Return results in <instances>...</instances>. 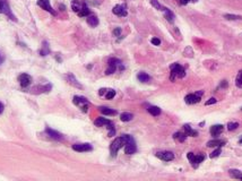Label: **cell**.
<instances>
[{
  "label": "cell",
  "instance_id": "cell-41",
  "mask_svg": "<svg viewBox=\"0 0 242 181\" xmlns=\"http://www.w3.org/2000/svg\"><path fill=\"white\" fill-rule=\"evenodd\" d=\"M227 86V82L226 80H223V83L221 84V87H226Z\"/></svg>",
  "mask_w": 242,
  "mask_h": 181
},
{
  "label": "cell",
  "instance_id": "cell-25",
  "mask_svg": "<svg viewBox=\"0 0 242 181\" xmlns=\"http://www.w3.org/2000/svg\"><path fill=\"white\" fill-rule=\"evenodd\" d=\"M132 118H134V114L129 112H124V113H121V116H120L121 121H124V122L130 121V120H132Z\"/></svg>",
  "mask_w": 242,
  "mask_h": 181
},
{
  "label": "cell",
  "instance_id": "cell-7",
  "mask_svg": "<svg viewBox=\"0 0 242 181\" xmlns=\"http://www.w3.org/2000/svg\"><path fill=\"white\" fill-rule=\"evenodd\" d=\"M38 6H40L42 9H44V10L49 11L51 15H53V16H57V13L54 11V9L51 7L50 5V1L49 0H38Z\"/></svg>",
  "mask_w": 242,
  "mask_h": 181
},
{
  "label": "cell",
  "instance_id": "cell-11",
  "mask_svg": "<svg viewBox=\"0 0 242 181\" xmlns=\"http://www.w3.org/2000/svg\"><path fill=\"white\" fill-rule=\"evenodd\" d=\"M18 80H19V84L22 87H27L32 83V77L27 74H22V75H19Z\"/></svg>",
  "mask_w": 242,
  "mask_h": 181
},
{
  "label": "cell",
  "instance_id": "cell-32",
  "mask_svg": "<svg viewBox=\"0 0 242 181\" xmlns=\"http://www.w3.org/2000/svg\"><path fill=\"white\" fill-rule=\"evenodd\" d=\"M239 127V124L238 122H229L227 124V129L229 130H235Z\"/></svg>",
  "mask_w": 242,
  "mask_h": 181
},
{
  "label": "cell",
  "instance_id": "cell-17",
  "mask_svg": "<svg viewBox=\"0 0 242 181\" xmlns=\"http://www.w3.org/2000/svg\"><path fill=\"white\" fill-rule=\"evenodd\" d=\"M163 11H164V16L166 18V21L170 23H173V21H174V14L170 10V9L165 8V7H164Z\"/></svg>",
  "mask_w": 242,
  "mask_h": 181
},
{
  "label": "cell",
  "instance_id": "cell-44",
  "mask_svg": "<svg viewBox=\"0 0 242 181\" xmlns=\"http://www.w3.org/2000/svg\"><path fill=\"white\" fill-rule=\"evenodd\" d=\"M60 8H61V9H60V10H65V6L60 5Z\"/></svg>",
  "mask_w": 242,
  "mask_h": 181
},
{
  "label": "cell",
  "instance_id": "cell-9",
  "mask_svg": "<svg viewBox=\"0 0 242 181\" xmlns=\"http://www.w3.org/2000/svg\"><path fill=\"white\" fill-rule=\"evenodd\" d=\"M73 149L76 152H90L93 149V147L88 143H84V144H75L73 145Z\"/></svg>",
  "mask_w": 242,
  "mask_h": 181
},
{
  "label": "cell",
  "instance_id": "cell-24",
  "mask_svg": "<svg viewBox=\"0 0 242 181\" xmlns=\"http://www.w3.org/2000/svg\"><path fill=\"white\" fill-rule=\"evenodd\" d=\"M147 110H148V112L151 113L152 116H154V117H156V116H160V114H161V109H160L158 107H155V105L149 107Z\"/></svg>",
  "mask_w": 242,
  "mask_h": 181
},
{
  "label": "cell",
  "instance_id": "cell-31",
  "mask_svg": "<svg viewBox=\"0 0 242 181\" xmlns=\"http://www.w3.org/2000/svg\"><path fill=\"white\" fill-rule=\"evenodd\" d=\"M151 4H152V6H154L156 9H158V10H162L163 11V9H164V7L160 2H158L157 0H151Z\"/></svg>",
  "mask_w": 242,
  "mask_h": 181
},
{
  "label": "cell",
  "instance_id": "cell-39",
  "mask_svg": "<svg viewBox=\"0 0 242 181\" xmlns=\"http://www.w3.org/2000/svg\"><path fill=\"white\" fill-rule=\"evenodd\" d=\"M152 43L154 45H160V44H161V40L157 39V38H153V39H152Z\"/></svg>",
  "mask_w": 242,
  "mask_h": 181
},
{
  "label": "cell",
  "instance_id": "cell-5",
  "mask_svg": "<svg viewBox=\"0 0 242 181\" xmlns=\"http://www.w3.org/2000/svg\"><path fill=\"white\" fill-rule=\"evenodd\" d=\"M187 157L189 158L192 168H198L199 163H202L204 160H205V156H204V155H195V154L191 152L187 154Z\"/></svg>",
  "mask_w": 242,
  "mask_h": 181
},
{
  "label": "cell",
  "instance_id": "cell-47",
  "mask_svg": "<svg viewBox=\"0 0 242 181\" xmlns=\"http://www.w3.org/2000/svg\"><path fill=\"white\" fill-rule=\"evenodd\" d=\"M241 179H242V177H241Z\"/></svg>",
  "mask_w": 242,
  "mask_h": 181
},
{
  "label": "cell",
  "instance_id": "cell-33",
  "mask_svg": "<svg viewBox=\"0 0 242 181\" xmlns=\"http://www.w3.org/2000/svg\"><path fill=\"white\" fill-rule=\"evenodd\" d=\"M114 95H115V90H107V93L105 94V97H107V100H111V99H113V97H114Z\"/></svg>",
  "mask_w": 242,
  "mask_h": 181
},
{
  "label": "cell",
  "instance_id": "cell-28",
  "mask_svg": "<svg viewBox=\"0 0 242 181\" xmlns=\"http://www.w3.org/2000/svg\"><path fill=\"white\" fill-rule=\"evenodd\" d=\"M173 138L178 139L179 141H185L187 138V135L186 134H182V132H175L174 135H173Z\"/></svg>",
  "mask_w": 242,
  "mask_h": 181
},
{
  "label": "cell",
  "instance_id": "cell-14",
  "mask_svg": "<svg viewBox=\"0 0 242 181\" xmlns=\"http://www.w3.org/2000/svg\"><path fill=\"white\" fill-rule=\"evenodd\" d=\"M222 131H223V126L222 124H214V126H212L210 127V134H212V136H218L222 134Z\"/></svg>",
  "mask_w": 242,
  "mask_h": 181
},
{
  "label": "cell",
  "instance_id": "cell-35",
  "mask_svg": "<svg viewBox=\"0 0 242 181\" xmlns=\"http://www.w3.org/2000/svg\"><path fill=\"white\" fill-rule=\"evenodd\" d=\"M115 70H117V67H114V66H109V68L105 70V75H111V74H113Z\"/></svg>",
  "mask_w": 242,
  "mask_h": 181
},
{
  "label": "cell",
  "instance_id": "cell-45",
  "mask_svg": "<svg viewBox=\"0 0 242 181\" xmlns=\"http://www.w3.org/2000/svg\"><path fill=\"white\" fill-rule=\"evenodd\" d=\"M239 143H240V144H242V138L240 139V141H239Z\"/></svg>",
  "mask_w": 242,
  "mask_h": 181
},
{
  "label": "cell",
  "instance_id": "cell-38",
  "mask_svg": "<svg viewBox=\"0 0 242 181\" xmlns=\"http://www.w3.org/2000/svg\"><path fill=\"white\" fill-rule=\"evenodd\" d=\"M216 101H217V100H216L215 97H210V99H209L208 101L206 102L205 104H206V105H210V104H214V103H216Z\"/></svg>",
  "mask_w": 242,
  "mask_h": 181
},
{
  "label": "cell",
  "instance_id": "cell-15",
  "mask_svg": "<svg viewBox=\"0 0 242 181\" xmlns=\"http://www.w3.org/2000/svg\"><path fill=\"white\" fill-rule=\"evenodd\" d=\"M85 5H86L85 2H82V1H78V0H74L73 2H71V8H73V10L75 13H78Z\"/></svg>",
  "mask_w": 242,
  "mask_h": 181
},
{
  "label": "cell",
  "instance_id": "cell-37",
  "mask_svg": "<svg viewBox=\"0 0 242 181\" xmlns=\"http://www.w3.org/2000/svg\"><path fill=\"white\" fill-rule=\"evenodd\" d=\"M120 34H121V28L120 27H117L113 29V35L114 36H120Z\"/></svg>",
  "mask_w": 242,
  "mask_h": 181
},
{
  "label": "cell",
  "instance_id": "cell-13",
  "mask_svg": "<svg viewBox=\"0 0 242 181\" xmlns=\"http://www.w3.org/2000/svg\"><path fill=\"white\" fill-rule=\"evenodd\" d=\"M45 132L48 134V136H50L52 139H56V141H61L62 138H63V136H62L60 132H58L56 130L50 129V128H46V129H45Z\"/></svg>",
  "mask_w": 242,
  "mask_h": 181
},
{
  "label": "cell",
  "instance_id": "cell-36",
  "mask_svg": "<svg viewBox=\"0 0 242 181\" xmlns=\"http://www.w3.org/2000/svg\"><path fill=\"white\" fill-rule=\"evenodd\" d=\"M224 17H225L226 19H240V18H241L240 16H235V15H229V14L224 15Z\"/></svg>",
  "mask_w": 242,
  "mask_h": 181
},
{
  "label": "cell",
  "instance_id": "cell-23",
  "mask_svg": "<svg viewBox=\"0 0 242 181\" xmlns=\"http://www.w3.org/2000/svg\"><path fill=\"white\" fill-rule=\"evenodd\" d=\"M185 130H186V135L190 136V137H196L198 135V132L196 130L191 129V127L189 124H185Z\"/></svg>",
  "mask_w": 242,
  "mask_h": 181
},
{
  "label": "cell",
  "instance_id": "cell-30",
  "mask_svg": "<svg viewBox=\"0 0 242 181\" xmlns=\"http://www.w3.org/2000/svg\"><path fill=\"white\" fill-rule=\"evenodd\" d=\"M50 52V50H49V46H48V43H43V48H42V50L40 51V53H41V56H46L48 53Z\"/></svg>",
  "mask_w": 242,
  "mask_h": 181
},
{
  "label": "cell",
  "instance_id": "cell-20",
  "mask_svg": "<svg viewBox=\"0 0 242 181\" xmlns=\"http://www.w3.org/2000/svg\"><path fill=\"white\" fill-rule=\"evenodd\" d=\"M67 79H68V82L70 83L71 85H74V86H76V87H78V88H82V85L79 84L78 82L76 80V78H75V76H74L73 74H68L67 76Z\"/></svg>",
  "mask_w": 242,
  "mask_h": 181
},
{
  "label": "cell",
  "instance_id": "cell-10",
  "mask_svg": "<svg viewBox=\"0 0 242 181\" xmlns=\"http://www.w3.org/2000/svg\"><path fill=\"white\" fill-rule=\"evenodd\" d=\"M156 156L161 160H163L165 162H169V161H172L174 158V154L172 152H169V151H163V152H157L156 153Z\"/></svg>",
  "mask_w": 242,
  "mask_h": 181
},
{
  "label": "cell",
  "instance_id": "cell-4",
  "mask_svg": "<svg viewBox=\"0 0 242 181\" xmlns=\"http://www.w3.org/2000/svg\"><path fill=\"white\" fill-rule=\"evenodd\" d=\"M0 14H5L10 18L11 21H16V18L14 16V14L11 13L10 7L7 4L6 0H0Z\"/></svg>",
  "mask_w": 242,
  "mask_h": 181
},
{
  "label": "cell",
  "instance_id": "cell-22",
  "mask_svg": "<svg viewBox=\"0 0 242 181\" xmlns=\"http://www.w3.org/2000/svg\"><path fill=\"white\" fill-rule=\"evenodd\" d=\"M137 78H138V80L141 82V83H148L151 77H149V75L146 73H139L137 75Z\"/></svg>",
  "mask_w": 242,
  "mask_h": 181
},
{
  "label": "cell",
  "instance_id": "cell-18",
  "mask_svg": "<svg viewBox=\"0 0 242 181\" xmlns=\"http://www.w3.org/2000/svg\"><path fill=\"white\" fill-rule=\"evenodd\" d=\"M112 124L110 120H107V119H105V118H97L94 121V124H95L96 127H102V126H104V124Z\"/></svg>",
  "mask_w": 242,
  "mask_h": 181
},
{
  "label": "cell",
  "instance_id": "cell-12",
  "mask_svg": "<svg viewBox=\"0 0 242 181\" xmlns=\"http://www.w3.org/2000/svg\"><path fill=\"white\" fill-rule=\"evenodd\" d=\"M112 13L114 14V15H117V16H121V17H124L127 16V9H126V7L122 5H117L113 7L112 9Z\"/></svg>",
  "mask_w": 242,
  "mask_h": 181
},
{
  "label": "cell",
  "instance_id": "cell-43",
  "mask_svg": "<svg viewBox=\"0 0 242 181\" xmlns=\"http://www.w3.org/2000/svg\"><path fill=\"white\" fill-rule=\"evenodd\" d=\"M2 110H4V104L0 102V113L2 112Z\"/></svg>",
  "mask_w": 242,
  "mask_h": 181
},
{
  "label": "cell",
  "instance_id": "cell-46",
  "mask_svg": "<svg viewBox=\"0 0 242 181\" xmlns=\"http://www.w3.org/2000/svg\"><path fill=\"white\" fill-rule=\"evenodd\" d=\"M191 1H193V2H196V1H198V0H191Z\"/></svg>",
  "mask_w": 242,
  "mask_h": 181
},
{
  "label": "cell",
  "instance_id": "cell-6",
  "mask_svg": "<svg viewBox=\"0 0 242 181\" xmlns=\"http://www.w3.org/2000/svg\"><path fill=\"white\" fill-rule=\"evenodd\" d=\"M73 101L76 105H78V107H82V110H83L84 112H87V110H88V101H87L85 97L76 95V96H74Z\"/></svg>",
  "mask_w": 242,
  "mask_h": 181
},
{
  "label": "cell",
  "instance_id": "cell-42",
  "mask_svg": "<svg viewBox=\"0 0 242 181\" xmlns=\"http://www.w3.org/2000/svg\"><path fill=\"white\" fill-rule=\"evenodd\" d=\"M105 90H104V88H101V90H100V92H99V94H100V95H103Z\"/></svg>",
  "mask_w": 242,
  "mask_h": 181
},
{
  "label": "cell",
  "instance_id": "cell-29",
  "mask_svg": "<svg viewBox=\"0 0 242 181\" xmlns=\"http://www.w3.org/2000/svg\"><path fill=\"white\" fill-rule=\"evenodd\" d=\"M235 85H237V87H239V88H242V70H240V71L238 73L237 79H235Z\"/></svg>",
  "mask_w": 242,
  "mask_h": 181
},
{
  "label": "cell",
  "instance_id": "cell-3",
  "mask_svg": "<svg viewBox=\"0 0 242 181\" xmlns=\"http://www.w3.org/2000/svg\"><path fill=\"white\" fill-rule=\"evenodd\" d=\"M124 145H126V139H124V136H121V137H118V138H115V139H114V141L111 143V146H110L111 155H112V156H115L119 149H120V148H122Z\"/></svg>",
  "mask_w": 242,
  "mask_h": 181
},
{
  "label": "cell",
  "instance_id": "cell-16",
  "mask_svg": "<svg viewBox=\"0 0 242 181\" xmlns=\"http://www.w3.org/2000/svg\"><path fill=\"white\" fill-rule=\"evenodd\" d=\"M87 24L90 25L92 27H95V26L99 25V18L94 16V15H88L87 16Z\"/></svg>",
  "mask_w": 242,
  "mask_h": 181
},
{
  "label": "cell",
  "instance_id": "cell-21",
  "mask_svg": "<svg viewBox=\"0 0 242 181\" xmlns=\"http://www.w3.org/2000/svg\"><path fill=\"white\" fill-rule=\"evenodd\" d=\"M225 144V141H221V139H213V141H209L207 143V146L208 147H216V146H223Z\"/></svg>",
  "mask_w": 242,
  "mask_h": 181
},
{
  "label": "cell",
  "instance_id": "cell-1",
  "mask_svg": "<svg viewBox=\"0 0 242 181\" xmlns=\"http://www.w3.org/2000/svg\"><path fill=\"white\" fill-rule=\"evenodd\" d=\"M186 76V70L185 68L182 67L181 65L179 63H173L171 66V76H170V79L173 82L175 79V77H179V78H183Z\"/></svg>",
  "mask_w": 242,
  "mask_h": 181
},
{
  "label": "cell",
  "instance_id": "cell-26",
  "mask_svg": "<svg viewBox=\"0 0 242 181\" xmlns=\"http://www.w3.org/2000/svg\"><path fill=\"white\" fill-rule=\"evenodd\" d=\"M229 174L231 175L232 178H234V179H241L242 172L241 171H239V170L231 169V170H229Z\"/></svg>",
  "mask_w": 242,
  "mask_h": 181
},
{
  "label": "cell",
  "instance_id": "cell-34",
  "mask_svg": "<svg viewBox=\"0 0 242 181\" xmlns=\"http://www.w3.org/2000/svg\"><path fill=\"white\" fill-rule=\"evenodd\" d=\"M221 152H222V151H221V146H220V147H218V148H217V149H215L214 152L212 153V154H210V155H209V156H210V158L217 157V156H218V155H220V154H221Z\"/></svg>",
  "mask_w": 242,
  "mask_h": 181
},
{
  "label": "cell",
  "instance_id": "cell-8",
  "mask_svg": "<svg viewBox=\"0 0 242 181\" xmlns=\"http://www.w3.org/2000/svg\"><path fill=\"white\" fill-rule=\"evenodd\" d=\"M203 94L202 90H199L197 94H188L185 97V101L188 104H195V103H199L200 102V96Z\"/></svg>",
  "mask_w": 242,
  "mask_h": 181
},
{
  "label": "cell",
  "instance_id": "cell-40",
  "mask_svg": "<svg viewBox=\"0 0 242 181\" xmlns=\"http://www.w3.org/2000/svg\"><path fill=\"white\" fill-rule=\"evenodd\" d=\"M177 1H179V4H180V5L185 6V5H187V4H188L190 0H177Z\"/></svg>",
  "mask_w": 242,
  "mask_h": 181
},
{
  "label": "cell",
  "instance_id": "cell-2",
  "mask_svg": "<svg viewBox=\"0 0 242 181\" xmlns=\"http://www.w3.org/2000/svg\"><path fill=\"white\" fill-rule=\"evenodd\" d=\"M126 139V145H124V153L131 155L137 151V147H136V143L134 141V138L130 135H122Z\"/></svg>",
  "mask_w": 242,
  "mask_h": 181
},
{
  "label": "cell",
  "instance_id": "cell-27",
  "mask_svg": "<svg viewBox=\"0 0 242 181\" xmlns=\"http://www.w3.org/2000/svg\"><path fill=\"white\" fill-rule=\"evenodd\" d=\"M77 14H78L79 17H85V16H88V15H90V10L88 9V8H87V6L85 5L84 7H83V8L80 9V11H78Z\"/></svg>",
  "mask_w": 242,
  "mask_h": 181
},
{
  "label": "cell",
  "instance_id": "cell-19",
  "mask_svg": "<svg viewBox=\"0 0 242 181\" xmlns=\"http://www.w3.org/2000/svg\"><path fill=\"white\" fill-rule=\"evenodd\" d=\"M100 111H101L103 114H105V116H115V114H117V111H115V110L110 109V107H100Z\"/></svg>",
  "mask_w": 242,
  "mask_h": 181
}]
</instances>
